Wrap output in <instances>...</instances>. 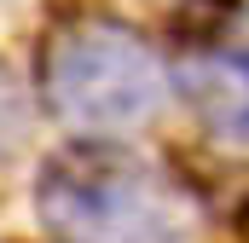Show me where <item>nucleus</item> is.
<instances>
[{
    "mask_svg": "<svg viewBox=\"0 0 249 243\" xmlns=\"http://www.w3.org/2000/svg\"><path fill=\"white\" fill-rule=\"evenodd\" d=\"M35 214L58 243H203L209 208L162 156L127 139H70L35 174Z\"/></svg>",
    "mask_w": 249,
    "mask_h": 243,
    "instance_id": "f257e3e1",
    "label": "nucleus"
},
{
    "mask_svg": "<svg viewBox=\"0 0 249 243\" xmlns=\"http://www.w3.org/2000/svg\"><path fill=\"white\" fill-rule=\"evenodd\" d=\"M168 75L214 145L249 151V0H180Z\"/></svg>",
    "mask_w": 249,
    "mask_h": 243,
    "instance_id": "7ed1b4c3",
    "label": "nucleus"
},
{
    "mask_svg": "<svg viewBox=\"0 0 249 243\" xmlns=\"http://www.w3.org/2000/svg\"><path fill=\"white\" fill-rule=\"evenodd\" d=\"M29 139H35V99L12 75V64L0 58V174L29 151Z\"/></svg>",
    "mask_w": 249,
    "mask_h": 243,
    "instance_id": "20e7f679",
    "label": "nucleus"
},
{
    "mask_svg": "<svg viewBox=\"0 0 249 243\" xmlns=\"http://www.w3.org/2000/svg\"><path fill=\"white\" fill-rule=\"evenodd\" d=\"M35 87L41 104L81 139H122L162 116L174 75L133 23L110 12H70L41 41Z\"/></svg>",
    "mask_w": 249,
    "mask_h": 243,
    "instance_id": "f03ea898",
    "label": "nucleus"
}]
</instances>
